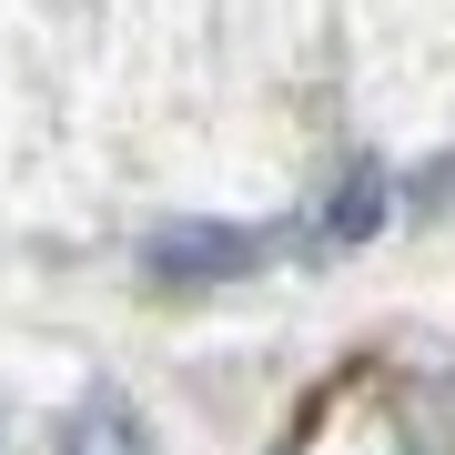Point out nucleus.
I'll return each mask as SVG.
<instances>
[{
  "label": "nucleus",
  "instance_id": "obj_1",
  "mask_svg": "<svg viewBox=\"0 0 455 455\" xmlns=\"http://www.w3.org/2000/svg\"><path fill=\"white\" fill-rule=\"evenodd\" d=\"M263 253H274V233H253V223H163L152 233L163 274H253Z\"/></svg>",
  "mask_w": 455,
  "mask_h": 455
},
{
  "label": "nucleus",
  "instance_id": "obj_2",
  "mask_svg": "<svg viewBox=\"0 0 455 455\" xmlns=\"http://www.w3.org/2000/svg\"><path fill=\"white\" fill-rule=\"evenodd\" d=\"M61 455H152V435H142V415H132L122 395H92V405L61 425Z\"/></svg>",
  "mask_w": 455,
  "mask_h": 455
},
{
  "label": "nucleus",
  "instance_id": "obj_3",
  "mask_svg": "<svg viewBox=\"0 0 455 455\" xmlns=\"http://www.w3.org/2000/svg\"><path fill=\"white\" fill-rule=\"evenodd\" d=\"M374 203H385V193H374V172H355V193H344V212H324V233H334V243H355V233L374 223Z\"/></svg>",
  "mask_w": 455,
  "mask_h": 455
}]
</instances>
